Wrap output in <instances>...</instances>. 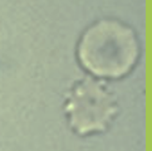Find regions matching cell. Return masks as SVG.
Segmentation results:
<instances>
[{
  "label": "cell",
  "mask_w": 152,
  "mask_h": 151,
  "mask_svg": "<svg viewBox=\"0 0 152 151\" xmlns=\"http://www.w3.org/2000/svg\"><path fill=\"white\" fill-rule=\"evenodd\" d=\"M138 56V44L131 28L113 19H102L84 32L78 45L83 66L102 77L126 74Z\"/></svg>",
  "instance_id": "6da1fadb"
},
{
  "label": "cell",
  "mask_w": 152,
  "mask_h": 151,
  "mask_svg": "<svg viewBox=\"0 0 152 151\" xmlns=\"http://www.w3.org/2000/svg\"><path fill=\"white\" fill-rule=\"evenodd\" d=\"M66 110L70 126L78 133H89L104 130L117 112V103L104 83L86 78L70 92Z\"/></svg>",
  "instance_id": "7a4b0ae2"
}]
</instances>
